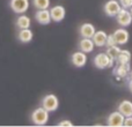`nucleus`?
<instances>
[{
	"instance_id": "obj_15",
	"label": "nucleus",
	"mask_w": 132,
	"mask_h": 127,
	"mask_svg": "<svg viewBox=\"0 0 132 127\" xmlns=\"http://www.w3.org/2000/svg\"><path fill=\"white\" fill-rule=\"evenodd\" d=\"M107 37H108V34L105 31H103V30H97V31H95V34L93 35L92 39H93L95 46H97V48H102V46H105Z\"/></svg>"
},
{
	"instance_id": "obj_14",
	"label": "nucleus",
	"mask_w": 132,
	"mask_h": 127,
	"mask_svg": "<svg viewBox=\"0 0 132 127\" xmlns=\"http://www.w3.org/2000/svg\"><path fill=\"white\" fill-rule=\"evenodd\" d=\"M95 49V44H94L92 38H85L82 37L79 42V50L85 53H90Z\"/></svg>"
},
{
	"instance_id": "obj_20",
	"label": "nucleus",
	"mask_w": 132,
	"mask_h": 127,
	"mask_svg": "<svg viewBox=\"0 0 132 127\" xmlns=\"http://www.w3.org/2000/svg\"><path fill=\"white\" fill-rule=\"evenodd\" d=\"M122 49L119 48V45H112V46H109V48H107V55L109 56L111 59H114L115 61H116V58L118 57L119 52H121Z\"/></svg>"
},
{
	"instance_id": "obj_1",
	"label": "nucleus",
	"mask_w": 132,
	"mask_h": 127,
	"mask_svg": "<svg viewBox=\"0 0 132 127\" xmlns=\"http://www.w3.org/2000/svg\"><path fill=\"white\" fill-rule=\"evenodd\" d=\"M49 113L50 112L46 111L44 107H37L31 112V123L36 126H44L48 124L49 121Z\"/></svg>"
},
{
	"instance_id": "obj_5",
	"label": "nucleus",
	"mask_w": 132,
	"mask_h": 127,
	"mask_svg": "<svg viewBox=\"0 0 132 127\" xmlns=\"http://www.w3.org/2000/svg\"><path fill=\"white\" fill-rule=\"evenodd\" d=\"M9 7L15 14H24L29 9V0H11Z\"/></svg>"
},
{
	"instance_id": "obj_21",
	"label": "nucleus",
	"mask_w": 132,
	"mask_h": 127,
	"mask_svg": "<svg viewBox=\"0 0 132 127\" xmlns=\"http://www.w3.org/2000/svg\"><path fill=\"white\" fill-rule=\"evenodd\" d=\"M32 5L36 9H48L50 7V0H32Z\"/></svg>"
},
{
	"instance_id": "obj_23",
	"label": "nucleus",
	"mask_w": 132,
	"mask_h": 127,
	"mask_svg": "<svg viewBox=\"0 0 132 127\" xmlns=\"http://www.w3.org/2000/svg\"><path fill=\"white\" fill-rule=\"evenodd\" d=\"M112 45H117L116 41H115V38H114V36H112V35H108L107 41H105V46H107V48H109V46H112Z\"/></svg>"
},
{
	"instance_id": "obj_6",
	"label": "nucleus",
	"mask_w": 132,
	"mask_h": 127,
	"mask_svg": "<svg viewBox=\"0 0 132 127\" xmlns=\"http://www.w3.org/2000/svg\"><path fill=\"white\" fill-rule=\"evenodd\" d=\"M121 8H122V6L118 2V0H108L104 4V6H103L104 13L107 14L108 16H110V17L116 16L117 13L121 11Z\"/></svg>"
},
{
	"instance_id": "obj_2",
	"label": "nucleus",
	"mask_w": 132,
	"mask_h": 127,
	"mask_svg": "<svg viewBox=\"0 0 132 127\" xmlns=\"http://www.w3.org/2000/svg\"><path fill=\"white\" fill-rule=\"evenodd\" d=\"M94 66L98 69H105V68H112L115 65V60L111 59L107 53L101 52L94 57Z\"/></svg>"
},
{
	"instance_id": "obj_11",
	"label": "nucleus",
	"mask_w": 132,
	"mask_h": 127,
	"mask_svg": "<svg viewBox=\"0 0 132 127\" xmlns=\"http://www.w3.org/2000/svg\"><path fill=\"white\" fill-rule=\"evenodd\" d=\"M131 72V65L130 62L128 63H117V66L114 68L112 74L116 75L119 79H124V77L129 76Z\"/></svg>"
},
{
	"instance_id": "obj_17",
	"label": "nucleus",
	"mask_w": 132,
	"mask_h": 127,
	"mask_svg": "<svg viewBox=\"0 0 132 127\" xmlns=\"http://www.w3.org/2000/svg\"><path fill=\"white\" fill-rule=\"evenodd\" d=\"M32 37H34V34L29 28L20 29V31L18 32V39L21 43H29V42L32 41Z\"/></svg>"
},
{
	"instance_id": "obj_3",
	"label": "nucleus",
	"mask_w": 132,
	"mask_h": 127,
	"mask_svg": "<svg viewBox=\"0 0 132 127\" xmlns=\"http://www.w3.org/2000/svg\"><path fill=\"white\" fill-rule=\"evenodd\" d=\"M41 106L44 107V109L49 112H55V111H57L58 107H59V99H58V97L56 95H53V94H48V95H45L43 97V99H42Z\"/></svg>"
},
{
	"instance_id": "obj_10",
	"label": "nucleus",
	"mask_w": 132,
	"mask_h": 127,
	"mask_svg": "<svg viewBox=\"0 0 132 127\" xmlns=\"http://www.w3.org/2000/svg\"><path fill=\"white\" fill-rule=\"evenodd\" d=\"M71 62H72L73 66H75V67H78V68L84 67L87 63V53L82 52V51L74 52L71 56Z\"/></svg>"
},
{
	"instance_id": "obj_7",
	"label": "nucleus",
	"mask_w": 132,
	"mask_h": 127,
	"mask_svg": "<svg viewBox=\"0 0 132 127\" xmlns=\"http://www.w3.org/2000/svg\"><path fill=\"white\" fill-rule=\"evenodd\" d=\"M112 36H114L117 45H125L129 42V39H130V34L124 27L116 29L114 31V34H112Z\"/></svg>"
},
{
	"instance_id": "obj_8",
	"label": "nucleus",
	"mask_w": 132,
	"mask_h": 127,
	"mask_svg": "<svg viewBox=\"0 0 132 127\" xmlns=\"http://www.w3.org/2000/svg\"><path fill=\"white\" fill-rule=\"evenodd\" d=\"M124 119H125V117L119 111H114V112H111V113L109 114V117L107 118V126L121 127V126H123Z\"/></svg>"
},
{
	"instance_id": "obj_27",
	"label": "nucleus",
	"mask_w": 132,
	"mask_h": 127,
	"mask_svg": "<svg viewBox=\"0 0 132 127\" xmlns=\"http://www.w3.org/2000/svg\"><path fill=\"white\" fill-rule=\"evenodd\" d=\"M130 79L132 80V68H131V72H130Z\"/></svg>"
},
{
	"instance_id": "obj_22",
	"label": "nucleus",
	"mask_w": 132,
	"mask_h": 127,
	"mask_svg": "<svg viewBox=\"0 0 132 127\" xmlns=\"http://www.w3.org/2000/svg\"><path fill=\"white\" fill-rule=\"evenodd\" d=\"M118 2L121 4L122 8L130 9L132 7V0H118Z\"/></svg>"
},
{
	"instance_id": "obj_26",
	"label": "nucleus",
	"mask_w": 132,
	"mask_h": 127,
	"mask_svg": "<svg viewBox=\"0 0 132 127\" xmlns=\"http://www.w3.org/2000/svg\"><path fill=\"white\" fill-rule=\"evenodd\" d=\"M129 89H130V93L132 94V80L130 79V81H129Z\"/></svg>"
},
{
	"instance_id": "obj_24",
	"label": "nucleus",
	"mask_w": 132,
	"mask_h": 127,
	"mask_svg": "<svg viewBox=\"0 0 132 127\" xmlns=\"http://www.w3.org/2000/svg\"><path fill=\"white\" fill-rule=\"evenodd\" d=\"M57 126H60V127H64V126L72 127V126H73V123H72V121H70V120H67V119H65V120L59 121V123L57 124Z\"/></svg>"
},
{
	"instance_id": "obj_4",
	"label": "nucleus",
	"mask_w": 132,
	"mask_h": 127,
	"mask_svg": "<svg viewBox=\"0 0 132 127\" xmlns=\"http://www.w3.org/2000/svg\"><path fill=\"white\" fill-rule=\"evenodd\" d=\"M116 21L121 27H129L132 23V15L130 13V9H125V8H121V11L117 13V15L115 16Z\"/></svg>"
},
{
	"instance_id": "obj_18",
	"label": "nucleus",
	"mask_w": 132,
	"mask_h": 127,
	"mask_svg": "<svg viewBox=\"0 0 132 127\" xmlns=\"http://www.w3.org/2000/svg\"><path fill=\"white\" fill-rule=\"evenodd\" d=\"M30 24H31V20H30L29 16L20 14V16H19L18 20H16V25H18L19 29H27V28H30Z\"/></svg>"
},
{
	"instance_id": "obj_16",
	"label": "nucleus",
	"mask_w": 132,
	"mask_h": 127,
	"mask_svg": "<svg viewBox=\"0 0 132 127\" xmlns=\"http://www.w3.org/2000/svg\"><path fill=\"white\" fill-rule=\"evenodd\" d=\"M118 111L121 112L124 117L132 116V102L129 99L122 101V102L118 104Z\"/></svg>"
},
{
	"instance_id": "obj_13",
	"label": "nucleus",
	"mask_w": 132,
	"mask_h": 127,
	"mask_svg": "<svg viewBox=\"0 0 132 127\" xmlns=\"http://www.w3.org/2000/svg\"><path fill=\"white\" fill-rule=\"evenodd\" d=\"M95 31H96V29L94 27V24H92V23H84L79 28L80 36L85 37V38H92L93 35L95 34Z\"/></svg>"
},
{
	"instance_id": "obj_28",
	"label": "nucleus",
	"mask_w": 132,
	"mask_h": 127,
	"mask_svg": "<svg viewBox=\"0 0 132 127\" xmlns=\"http://www.w3.org/2000/svg\"><path fill=\"white\" fill-rule=\"evenodd\" d=\"M130 13H131V15H132V7L130 8Z\"/></svg>"
},
{
	"instance_id": "obj_19",
	"label": "nucleus",
	"mask_w": 132,
	"mask_h": 127,
	"mask_svg": "<svg viewBox=\"0 0 132 127\" xmlns=\"http://www.w3.org/2000/svg\"><path fill=\"white\" fill-rule=\"evenodd\" d=\"M131 52L129 50H121L118 57L116 58V63H128L131 61Z\"/></svg>"
},
{
	"instance_id": "obj_9",
	"label": "nucleus",
	"mask_w": 132,
	"mask_h": 127,
	"mask_svg": "<svg viewBox=\"0 0 132 127\" xmlns=\"http://www.w3.org/2000/svg\"><path fill=\"white\" fill-rule=\"evenodd\" d=\"M50 15H51V20L55 22H62L66 16V9L64 6H53L50 8Z\"/></svg>"
},
{
	"instance_id": "obj_25",
	"label": "nucleus",
	"mask_w": 132,
	"mask_h": 127,
	"mask_svg": "<svg viewBox=\"0 0 132 127\" xmlns=\"http://www.w3.org/2000/svg\"><path fill=\"white\" fill-rule=\"evenodd\" d=\"M123 126L132 127V116H130V117H125V119H124V123H123Z\"/></svg>"
},
{
	"instance_id": "obj_12",
	"label": "nucleus",
	"mask_w": 132,
	"mask_h": 127,
	"mask_svg": "<svg viewBox=\"0 0 132 127\" xmlns=\"http://www.w3.org/2000/svg\"><path fill=\"white\" fill-rule=\"evenodd\" d=\"M35 19L36 21L39 23V24H43V25H46V24H50L51 20V15H50V11L48 9H37L36 14H35Z\"/></svg>"
}]
</instances>
